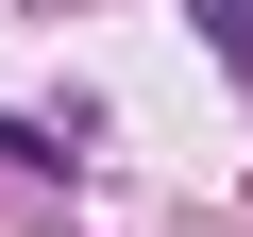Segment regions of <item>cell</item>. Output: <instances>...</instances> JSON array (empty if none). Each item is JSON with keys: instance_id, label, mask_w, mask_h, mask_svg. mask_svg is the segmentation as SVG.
I'll return each mask as SVG.
<instances>
[{"instance_id": "6da1fadb", "label": "cell", "mask_w": 253, "mask_h": 237, "mask_svg": "<svg viewBox=\"0 0 253 237\" xmlns=\"http://www.w3.org/2000/svg\"><path fill=\"white\" fill-rule=\"evenodd\" d=\"M186 17H203V51H219V68H253V0H186Z\"/></svg>"}, {"instance_id": "7a4b0ae2", "label": "cell", "mask_w": 253, "mask_h": 237, "mask_svg": "<svg viewBox=\"0 0 253 237\" xmlns=\"http://www.w3.org/2000/svg\"><path fill=\"white\" fill-rule=\"evenodd\" d=\"M0 170H68V136L51 118H0Z\"/></svg>"}]
</instances>
